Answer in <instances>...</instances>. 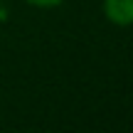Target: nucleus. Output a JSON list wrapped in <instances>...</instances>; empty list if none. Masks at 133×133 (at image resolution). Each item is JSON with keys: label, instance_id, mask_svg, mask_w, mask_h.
<instances>
[{"label": "nucleus", "instance_id": "f257e3e1", "mask_svg": "<svg viewBox=\"0 0 133 133\" xmlns=\"http://www.w3.org/2000/svg\"><path fill=\"white\" fill-rule=\"evenodd\" d=\"M104 15L118 27L133 25V0H104Z\"/></svg>", "mask_w": 133, "mask_h": 133}, {"label": "nucleus", "instance_id": "f03ea898", "mask_svg": "<svg viewBox=\"0 0 133 133\" xmlns=\"http://www.w3.org/2000/svg\"><path fill=\"white\" fill-rule=\"evenodd\" d=\"M25 3H30V5H35V8H42V10H47V8H57L62 0H25Z\"/></svg>", "mask_w": 133, "mask_h": 133}]
</instances>
